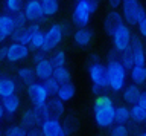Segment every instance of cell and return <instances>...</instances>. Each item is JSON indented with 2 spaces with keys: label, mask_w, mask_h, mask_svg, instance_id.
<instances>
[{
  "label": "cell",
  "mask_w": 146,
  "mask_h": 136,
  "mask_svg": "<svg viewBox=\"0 0 146 136\" xmlns=\"http://www.w3.org/2000/svg\"><path fill=\"white\" fill-rule=\"evenodd\" d=\"M114 112H116V106H114L113 99L110 96L99 95L94 99L93 118L98 127H100V129H110L114 124Z\"/></svg>",
  "instance_id": "1"
},
{
  "label": "cell",
  "mask_w": 146,
  "mask_h": 136,
  "mask_svg": "<svg viewBox=\"0 0 146 136\" xmlns=\"http://www.w3.org/2000/svg\"><path fill=\"white\" fill-rule=\"evenodd\" d=\"M107 67V83L108 89H111L113 92H120L125 87L128 70L122 66L120 61H108Z\"/></svg>",
  "instance_id": "2"
},
{
  "label": "cell",
  "mask_w": 146,
  "mask_h": 136,
  "mask_svg": "<svg viewBox=\"0 0 146 136\" xmlns=\"http://www.w3.org/2000/svg\"><path fill=\"white\" fill-rule=\"evenodd\" d=\"M122 15L129 26H135L146 15V9L139 0H122Z\"/></svg>",
  "instance_id": "3"
},
{
  "label": "cell",
  "mask_w": 146,
  "mask_h": 136,
  "mask_svg": "<svg viewBox=\"0 0 146 136\" xmlns=\"http://www.w3.org/2000/svg\"><path fill=\"white\" fill-rule=\"evenodd\" d=\"M64 37H66V35L62 32L61 23H53L44 32V40H43V48H41V51L50 52V51H53V49H56L59 44H61Z\"/></svg>",
  "instance_id": "4"
},
{
  "label": "cell",
  "mask_w": 146,
  "mask_h": 136,
  "mask_svg": "<svg viewBox=\"0 0 146 136\" xmlns=\"http://www.w3.org/2000/svg\"><path fill=\"white\" fill-rule=\"evenodd\" d=\"M93 14L94 12H93L90 3L87 2V0H78L75 8H73V12H72V20L76 26L84 28V26H87L90 23Z\"/></svg>",
  "instance_id": "5"
},
{
  "label": "cell",
  "mask_w": 146,
  "mask_h": 136,
  "mask_svg": "<svg viewBox=\"0 0 146 136\" xmlns=\"http://www.w3.org/2000/svg\"><path fill=\"white\" fill-rule=\"evenodd\" d=\"M27 98H29L31 104L34 107H38V106H43V104H46V101H47L49 98V93L47 90L44 89L43 83H31L27 84Z\"/></svg>",
  "instance_id": "6"
},
{
  "label": "cell",
  "mask_w": 146,
  "mask_h": 136,
  "mask_svg": "<svg viewBox=\"0 0 146 136\" xmlns=\"http://www.w3.org/2000/svg\"><path fill=\"white\" fill-rule=\"evenodd\" d=\"M131 37H132V32H131L129 26L123 23L120 28H119L116 32L111 35V38H113V48L116 49V51H119V52L125 51V49L129 46Z\"/></svg>",
  "instance_id": "7"
},
{
  "label": "cell",
  "mask_w": 146,
  "mask_h": 136,
  "mask_svg": "<svg viewBox=\"0 0 146 136\" xmlns=\"http://www.w3.org/2000/svg\"><path fill=\"white\" fill-rule=\"evenodd\" d=\"M23 12H25L27 21H31V23H40V21L46 20L40 0H27L23 6Z\"/></svg>",
  "instance_id": "8"
},
{
  "label": "cell",
  "mask_w": 146,
  "mask_h": 136,
  "mask_svg": "<svg viewBox=\"0 0 146 136\" xmlns=\"http://www.w3.org/2000/svg\"><path fill=\"white\" fill-rule=\"evenodd\" d=\"M29 54H31L29 46L17 43V42H12L9 46H6V61H9V63L23 61L29 57Z\"/></svg>",
  "instance_id": "9"
},
{
  "label": "cell",
  "mask_w": 146,
  "mask_h": 136,
  "mask_svg": "<svg viewBox=\"0 0 146 136\" xmlns=\"http://www.w3.org/2000/svg\"><path fill=\"white\" fill-rule=\"evenodd\" d=\"M88 75H90V80H91V83H93V84H98V86H100V87H104V89L108 87V83H107V67H105L100 61L90 63Z\"/></svg>",
  "instance_id": "10"
},
{
  "label": "cell",
  "mask_w": 146,
  "mask_h": 136,
  "mask_svg": "<svg viewBox=\"0 0 146 136\" xmlns=\"http://www.w3.org/2000/svg\"><path fill=\"white\" fill-rule=\"evenodd\" d=\"M40 130L43 136H66V131L62 129V124L58 118L50 116L40 124Z\"/></svg>",
  "instance_id": "11"
},
{
  "label": "cell",
  "mask_w": 146,
  "mask_h": 136,
  "mask_svg": "<svg viewBox=\"0 0 146 136\" xmlns=\"http://www.w3.org/2000/svg\"><path fill=\"white\" fill-rule=\"evenodd\" d=\"M123 23H125V20H123L122 12H119L117 9H113V11L108 12L107 17H105V20H104V31L111 37Z\"/></svg>",
  "instance_id": "12"
},
{
  "label": "cell",
  "mask_w": 146,
  "mask_h": 136,
  "mask_svg": "<svg viewBox=\"0 0 146 136\" xmlns=\"http://www.w3.org/2000/svg\"><path fill=\"white\" fill-rule=\"evenodd\" d=\"M15 29V23H14L12 14H0V43H3L8 37H11V34Z\"/></svg>",
  "instance_id": "13"
},
{
  "label": "cell",
  "mask_w": 146,
  "mask_h": 136,
  "mask_svg": "<svg viewBox=\"0 0 146 136\" xmlns=\"http://www.w3.org/2000/svg\"><path fill=\"white\" fill-rule=\"evenodd\" d=\"M53 70H55V67L52 64V61H50V58H44L43 61L35 63V67H34L35 76L40 81H44V80L50 78V76L53 75Z\"/></svg>",
  "instance_id": "14"
},
{
  "label": "cell",
  "mask_w": 146,
  "mask_h": 136,
  "mask_svg": "<svg viewBox=\"0 0 146 136\" xmlns=\"http://www.w3.org/2000/svg\"><path fill=\"white\" fill-rule=\"evenodd\" d=\"M93 35H94L93 31L90 28H87V26L78 28V31L73 34V42H75V44L79 48H87L91 42H93Z\"/></svg>",
  "instance_id": "15"
},
{
  "label": "cell",
  "mask_w": 146,
  "mask_h": 136,
  "mask_svg": "<svg viewBox=\"0 0 146 136\" xmlns=\"http://www.w3.org/2000/svg\"><path fill=\"white\" fill-rule=\"evenodd\" d=\"M14 93H17V83L11 76L0 75V98H8Z\"/></svg>",
  "instance_id": "16"
},
{
  "label": "cell",
  "mask_w": 146,
  "mask_h": 136,
  "mask_svg": "<svg viewBox=\"0 0 146 136\" xmlns=\"http://www.w3.org/2000/svg\"><path fill=\"white\" fill-rule=\"evenodd\" d=\"M46 106H47L49 109V112H50V116H53V118H61L64 115V101H61L56 95H53V96H49L47 98V101H46Z\"/></svg>",
  "instance_id": "17"
},
{
  "label": "cell",
  "mask_w": 146,
  "mask_h": 136,
  "mask_svg": "<svg viewBox=\"0 0 146 136\" xmlns=\"http://www.w3.org/2000/svg\"><path fill=\"white\" fill-rule=\"evenodd\" d=\"M141 95V90L137 84H129L123 87V101L128 104H137L139 103V98Z\"/></svg>",
  "instance_id": "18"
},
{
  "label": "cell",
  "mask_w": 146,
  "mask_h": 136,
  "mask_svg": "<svg viewBox=\"0 0 146 136\" xmlns=\"http://www.w3.org/2000/svg\"><path fill=\"white\" fill-rule=\"evenodd\" d=\"M2 106L5 109V115H15L17 110L20 109V96L17 93H14L8 98H3Z\"/></svg>",
  "instance_id": "19"
},
{
  "label": "cell",
  "mask_w": 146,
  "mask_h": 136,
  "mask_svg": "<svg viewBox=\"0 0 146 136\" xmlns=\"http://www.w3.org/2000/svg\"><path fill=\"white\" fill-rule=\"evenodd\" d=\"M75 95H76V87H75V84H73L72 81H68V83H64V84L59 86L56 96L61 99V101L68 103V101H72V99H73V96H75Z\"/></svg>",
  "instance_id": "20"
},
{
  "label": "cell",
  "mask_w": 146,
  "mask_h": 136,
  "mask_svg": "<svg viewBox=\"0 0 146 136\" xmlns=\"http://www.w3.org/2000/svg\"><path fill=\"white\" fill-rule=\"evenodd\" d=\"M20 122H21V127H25L26 130L29 129H34V127H38L40 125V121L35 115V110L34 109H27L26 112H23V115L20 118Z\"/></svg>",
  "instance_id": "21"
},
{
  "label": "cell",
  "mask_w": 146,
  "mask_h": 136,
  "mask_svg": "<svg viewBox=\"0 0 146 136\" xmlns=\"http://www.w3.org/2000/svg\"><path fill=\"white\" fill-rule=\"evenodd\" d=\"M129 78L132 84L141 86L146 83V66H134L129 70Z\"/></svg>",
  "instance_id": "22"
},
{
  "label": "cell",
  "mask_w": 146,
  "mask_h": 136,
  "mask_svg": "<svg viewBox=\"0 0 146 136\" xmlns=\"http://www.w3.org/2000/svg\"><path fill=\"white\" fill-rule=\"evenodd\" d=\"M62 124V129L66 131V136L67 135H72L75 133L78 130V127H79V121H78V116L73 115V113H68V115L64 118V121L61 122Z\"/></svg>",
  "instance_id": "23"
},
{
  "label": "cell",
  "mask_w": 146,
  "mask_h": 136,
  "mask_svg": "<svg viewBox=\"0 0 146 136\" xmlns=\"http://www.w3.org/2000/svg\"><path fill=\"white\" fill-rule=\"evenodd\" d=\"M129 119H131L129 107H126V106L116 107V112H114V124H128Z\"/></svg>",
  "instance_id": "24"
},
{
  "label": "cell",
  "mask_w": 146,
  "mask_h": 136,
  "mask_svg": "<svg viewBox=\"0 0 146 136\" xmlns=\"http://www.w3.org/2000/svg\"><path fill=\"white\" fill-rule=\"evenodd\" d=\"M129 113H131V119L134 122H137V124H143L146 121V109L141 107L139 103L132 104L129 109Z\"/></svg>",
  "instance_id": "25"
},
{
  "label": "cell",
  "mask_w": 146,
  "mask_h": 136,
  "mask_svg": "<svg viewBox=\"0 0 146 136\" xmlns=\"http://www.w3.org/2000/svg\"><path fill=\"white\" fill-rule=\"evenodd\" d=\"M46 17H52L59 11V0H40Z\"/></svg>",
  "instance_id": "26"
},
{
  "label": "cell",
  "mask_w": 146,
  "mask_h": 136,
  "mask_svg": "<svg viewBox=\"0 0 146 136\" xmlns=\"http://www.w3.org/2000/svg\"><path fill=\"white\" fill-rule=\"evenodd\" d=\"M11 38L14 40V42L26 44L27 46V44H29V40H31V34H29V31H27L26 26L25 28H15L14 32L11 34Z\"/></svg>",
  "instance_id": "27"
},
{
  "label": "cell",
  "mask_w": 146,
  "mask_h": 136,
  "mask_svg": "<svg viewBox=\"0 0 146 136\" xmlns=\"http://www.w3.org/2000/svg\"><path fill=\"white\" fill-rule=\"evenodd\" d=\"M17 78L20 80V83L27 86V84L34 83L36 76H35L34 69H31V67H21V69L17 70Z\"/></svg>",
  "instance_id": "28"
},
{
  "label": "cell",
  "mask_w": 146,
  "mask_h": 136,
  "mask_svg": "<svg viewBox=\"0 0 146 136\" xmlns=\"http://www.w3.org/2000/svg\"><path fill=\"white\" fill-rule=\"evenodd\" d=\"M52 76L58 81L59 84H64V83H68V81H72V74H70V70H68L66 66L55 67Z\"/></svg>",
  "instance_id": "29"
},
{
  "label": "cell",
  "mask_w": 146,
  "mask_h": 136,
  "mask_svg": "<svg viewBox=\"0 0 146 136\" xmlns=\"http://www.w3.org/2000/svg\"><path fill=\"white\" fill-rule=\"evenodd\" d=\"M119 61L122 63V66L125 67L128 72L134 67V57H132V51H131L129 46H128L125 51L120 52V58H119Z\"/></svg>",
  "instance_id": "30"
},
{
  "label": "cell",
  "mask_w": 146,
  "mask_h": 136,
  "mask_svg": "<svg viewBox=\"0 0 146 136\" xmlns=\"http://www.w3.org/2000/svg\"><path fill=\"white\" fill-rule=\"evenodd\" d=\"M23 6H25V0H3V8L8 14L23 11Z\"/></svg>",
  "instance_id": "31"
},
{
  "label": "cell",
  "mask_w": 146,
  "mask_h": 136,
  "mask_svg": "<svg viewBox=\"0 0 146 136\" xmlns=\"http://www.w3.org/2000/svg\"><path fill=\"white\" fill-rule=\"evenodd\" d=\"M131 48V46H129ZM132 57H134V66H146V52L145 46L140 48H131Z\"/></svg>",
  "instance_id": "32"
},
{
  "label": "cell",
  "mask_w": 146,
  "mask_h": 136,
  "mask_svg": "<svg viewBox=\"0 0 146 136\" xmlns=\"http://www.w3.org/2000/svg\"><path fill=\"white\" fill-rule=\"evenodd\" d=\"M43 40H44V32H41V31H38V32H34L31 35V40H29V49H32V51H40L41 48H43Z\"/></svg>",
  "instance_id": "33"
},
{
  "label": "cell",
  "mask_w": 146,
  "mask_h": 136,
  "mask_svg": "<svg viewBox=\"0 0 146 136\" xmlns=\"http://www.w3.org/2000/svg\"><path fill=\"white\" fill-rule=\"evenodd\" d=\"M43 86H44V89L47 90L49 96H53V95L58 93V89H59V86H61V84H59L58 81L53 78V76H50V78L43 81Z\"/></svg>",
  "instance_id": "34"
},
{
  "label": "cell",
  "mask_w": 146,
  "mask_h": 136,
  "mask_svg": "<svg viewBox=\"0 0 146 136\" xmlns=\"http://www.w3.org/2000/svg\"><path fill=\"white\" fill-rule=\"evenodd\" d=\"M50 61H52L53 67H61V66H66L67 63V55L64 51H56L52 54V57H50Z\"/></svg>",
  "instance_id": "35"
},
{
  "label": "cell",
  "mask_w": 146,
  "mask_h": 136,
  "mask_svg": "<svg viewBox=\"0 0 146 136\" xmlns=\"http://www.w3.org/2000/svg\"><path fill=\"white\" fill-rule=\"evenodd\" d=\"M110 129V136H129V129L126 124H114Z\"/></svg>",
  "instance_id": "36"
},
{
  "label": "cell",
  "mask_w": 146,
  "mask_h": 136,
  "mask_svg": "<svg viewBox=\"0 0 146 136\" xmlns=\"http://www.w3.org/2000/svg\"><path fill=\"white\" fill-rule=\"evenodd\" d=\"M26 131L27 130L25 127L14 124V125H9L8 129L3 131V136H26Z\"/></svg>",
  "instance_id": "37"
},
{
  "label": "cell",
  "mask_w": 146,
  "mask_h": 136,
  "mask_svg": "<svg viewBox=\"0 0 146 136\" xmlns=\"http://www.w3.org/2000/svg\"><path fill=\"white\" fill-rule=\"evenodd\" d=\"M34 110H35V115H36V118H38L40 124H41L44 119L50 118V112H49V109H47V106H46V104H43V106H38V107H34Z\"/></svg>",
  "instance_id": "38"
},
{
  "label": "cell",
  "mask_w": 146,
  "mask_h": 136,
  "mask_svg": "<svg viewBox=\"0 0 146 136\" xmlns=\"http://www.w3.org/2000/svg\"><path fill=\"white\" fill-rule=\"evenodd\" d=\"M12 19H14V23H15V28H25V26H27V19L25 15V12L23 11H18L15 12V14H12Z\"/></svg>",
  "instance_id": "39"
},
{
  "label": "cell",
  "mask_w": 146,
  "mask_h": 136,
  "mask_svg": "<svg viewBox=\"0 0 146 136\" xmlns=\"http://www.w3.org/2000/svg\"><path fill=\"white\" fill-rule=\"evenodd\" d=\"M137 28H139V32L143 38H146V15L141 19L139 23H137Z\"/></svg>",
  "instance_id": "40"
},
{
  "label": "cell",
  "mask_w": 146,
  "mask_h": 136,
  "mask_svg": "<svg viewBox=\"0 0 146 136\" xmlns=\"http://www.w3.org/2000/svg\"><path fill=\"white\" fill-rule=\"evenodd\" d=\"M34 63H38V61H43L44 58H47V52H44V51H35V54H34Z\"/></svg>",
  "instance_id": "41"
},
{
  "label": "cell",
  "mask_w": 146,
  "mask_h": 136,
  "mask_svg": "<svg viewBox=\"0 0 146 136\" xmlns=\"http://www.w3.org/2000/svg\"><path fill=\"white\" fill-rule=\"evenodd\" d=\"M119 58H120V52L116 51L114 48L108 52V55H107V60H108V61H117Z\"/></svg>",
  "instance_id": "42"
},
{
  "label": "cell",
  "mask_w": 146,
  "mask_h": 136,
  "mask_svg": "<svg viewBox=\"0 0 146 136\" xmlns=\"http://www.w3.org/2000/svg\"><path fill=\"white\" fill-rule=\"evenodd\" d=\"M26 136H43V133L38 127H34V129H29L26 131Z\"/></svg>",
  "instance_id": "43"
},
{
  "label": "cell",
  "mask_w": 146,
  "mask_h": 136,
  "mask_svg": "<svg viewBox=\"0 0 146 136\" xmlns=\"http://www.w3.org/2000/svg\"><path fill=\"white\" fill-rule=\"evenodd\" d=\"M108 5L111 9H117V8L122 5V0H108Z\"/></svg>",
  "instance_id": "44"
},
{
  "label": "cell",
  "mask_w": 146,
  "mask_h": 136,
  "mask_svg": "<svg viewBox=\"0 0 146 136\" xmlns=\"http://www.w3.org/2000/svg\"><path fill=\"white\" fill-rule=\"evenodd\" d=\"M102 90H104V87H100V86H98V84L91 86V92H93V95H96V96H99V95L102 93Z\"/></svg>",
  "instance_id": "45"
},
{
  "label": "cell",
  "mask_w": 146,
  "mask_h": 136,
  "mask_svg": "<svg viewBox=\"0 0 146 136\" xmlns=\"http://www.w3.org/2000/svg\"><path fill=\"white\" fill-rule=\"evenodd\" d=\"M61 28H62V32H64V35H68V34H70V31H72L70 25H68L67 21H62V23H61Z\"/></svg>",
  "instance_id": "46"
},
{
  "label": "cell",
  "mask_w": 146,
  "mask_h": 136,
  "mask_svg": "<svg viewBox=\"0 0 146 136\" xmlns=\"http://www.w3.org/2000/svg\"><path fill=\"white\" fill-rule=\"evenodd\" d=\"M87 2L90 3V6H91V9H93V12L98 11V8H99V2H100V0H87Z\"/></svg>",
  "instance_id": "47"
},
{
  "label": "cell",
  "mask_w": 146,
  "mask_h": 136,
  "mask_svg": "<svg viewBox=\"0 0 146 136\" xmlns=\"http://www.w3.org/2000/svg\"><path fill=\"white\" fill-rule=\"evenodd\" d=\"M6 61V46H0V63Z\"/></svg>",
  "instance_id": "48"
},
{
  "label": "cell",
  "mask_w": 146,
  "mask_h": 136,
  "mask_svg": "<svg viewBox=\"0 0 146 136\" xmlns=\"http://www.w3.org/2000/svg\"><path fill=\"white\" fill-rule=\"evenodd\" d=\"M139 104H140L141 107H145V109H146V92H141L140 98H139Z\"/></svg>",
  "instance_id": "49"
},
{
  "label": "cell",
  "mask_w": 146,
  "mask_h": 136,
  "mask_svg": "<svg viewBox=\"0 0 146 136\" xmlns=\"http://www.w3.org/2000/svg\"><path fill=\"white\" fill-rule=\"evenodd\" d=\"M3 118H5V109L2 106V101H0V121H2Z\"/></svg>",
  "instance_id": "50"
},
{
  "label": "cell",
  "mask_w": 146,
  "mask_h": 136,
  "mask_svg": "<svg viewBox=\"0 0 146 136\" xmlns=\"http://www.w3.org/2000/svg\"><path fill=\"white\" fill-rule=\"evenodd\" d=\"M137 136H146V130H145V131H141V133H139Z\"/></svg>",
  "instance_id": "51"
},
{
  "label": "cell",
  "mask_w": 146,
  "mask_h": 136,
  "mask_svg": "<svg viewBox=\"0 0 146 136\" xmlns=\"http://www.w3.org/2000/svg\"><path fill=\"white\" fill-rule=\"evenodd\" d=\"M0 136H3V133H0Z\"/></svg>",
  "instance_id": "52"
},
{
  "label": "cell",
  "mask_w": 146,
  "mask_h": 136,
  "mask_svg": "<svg viewBox=\"0 0 146 136\" xmlns=\"http://www.w3.org/2000/svg\"><path fill=\"white\" fill-rule=\"evenodd\" d=\"M145 84H146V83H145Z\"/></svg>",
  "instance_id": "53"
}]
</instances>
